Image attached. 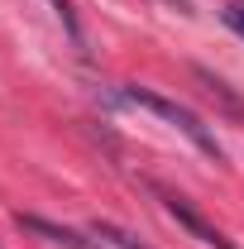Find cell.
I'll list each match as a JSON object with an SVG mask.
<instances>
[{
  "instance_id": "cell-1",
  "label": "cell",
  "mask_w": 244,
  "mask_h": 249,
  "mask_svg": "<svg viewBox=\"0 0 244 249\" xmlns=\"http://www.w3.org/2000/svg\"><path fill=\"white\" fill-rule=\"evenodd\" d=\"M115 96H120V101H129V106H144V110H153L158 120H168L173 129H182V134H187V139H192V144H196L206 158H215V163L225 158L220 139H215V134H211L201 120H196L187 106H177V101H168V96H158V91H144V87H120Z\"/></svg>"
},
{
  "instance_id": "cell-2",
  "label": "cell",
  "mask_w": 244,
  "mask_h": 249,
  "mask_svg": "<svg viewBox=\"0 0 244 249\" xmlns=\"http://www.w3.org/2000/svg\"><path fill=\"white\" fill-rule=\"evenodd\" d=\"M153 192L163 196L168 216L177 220V225H187V230H192V235H196L201 245H211V249H235L230 240H225V235H220V230H215V225H206V220H201L196 211H192V206H187V196H177V192H168V187H153Z\"/></svg>"
},
{
  "instance_id": "cell-3",
  "label": "cell",
  "mask_w": 244,
  "mask_h": 249,
  "mask_svg": "<svg viewBox=\"0 0 244 249\" xmlns=\"http://www.w3.org/2000/svg\"><path fill=\"white\" fill-rule=\"evenodd\" d=\"M19 225H24V230H34V235H43V240H53V245H62V249H96L91 240H82L77 230H67V225H53V220L19 216Z\"/></svg>"
},
{
  "instance_id": "cell-4",
  "label": "cell",
  "mask_w": 244,
  "mask_h": 249,
  "mask_svg": "<svg viewBox=\"0 0 244 249\" xmlns=\"http://www.w3.org/2000/svg\"><path fill=\"white\" fill-rule=\"evenodd\" d=\"M91 235L101 240V245H110V249H149L144 240H134L129 230H120V225H110V220H96V225H91Z\"/></svg>"
},
{
  "instance_id": "cell-5",
  "label": "cell",
  "mask_w": 244,
  "mask_h": 249,
  "mask_svg": "<svg viewBox=\"0 0 244 249\" xmlns=\"http://www.w3.org/2000/svg\"><path fill=\"white\" fill-rule=\"evenodd\" d=\"M196 82H201V87H206L211 96H220V101H225V110H235V115H244V101H240L235 91H230V87H225L220 77H211L206 67H196Z\"/></svg>"
},
{
  "instance_id": "cell-6",
  "label": "cell",
  "mask_w": 244,
  "mask_h": 249,
  "mask_svg": "<svg viewBox=\"0 0 244 249\" xmlns=\"http://www.w3.org/2000/svg\"><path fill=\"white\" fill-rule=\"evenodd\" d=\"M48 5H53V15L62 19L67 38H72V43H82V24H77V10H72V0H48Z\"/></svg>"
},
{
  "instance_id": "cell-7",
  "label": "cell",
  "mask_w": 244,
  "mask_h": 249,
  "mask_svg": "<svg viewBox=\"0 0 244 249\" xmlns=\"http://www.w3.org/2000/svg\"><path fill=\"white\" fill-rule=\"evenodd\" d=\"M220 19H225L235 34H244V0H230V5L220 10Z\"/></svg>"
}]
</instances>
